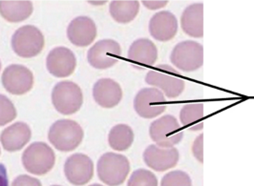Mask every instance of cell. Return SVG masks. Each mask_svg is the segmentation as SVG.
I'll use <instances>...</instances> for the list:
<instances>
[{"label": "cell", "instance_id": "836d02e7", "mask_svg": "<svg viewBox=\"0 0 254 186\" xmlns=\"http://www.w3.org/2000/svg\"><path fill=\"white\" fill-rule=\"evenodd\" d=\"M0 154H1V150H0Z\"/></svg>", "mask_w": 254, "mask_h": 186}, {"label": "cell", "instance_id": "f546056e", "mask_svg": "<svg viewBox=\"0 0 254 186\" xmlns=\"http://www.w3.org/2000/svg\"><path fill=\"white\" fill-rule=\"evenodd\" d=\"M141 3L143 4V6L149 10L156 11V10H160L165 8L167 5L168 1L167 0H143L141 1Z\"/></svg>", "mask_w": 254, "mask_h": 186}, {"label": "cell", "instance_id": "3957f363", "mask_svg": "<svg viewBox=\"0 0 254 186\" xmlns=\"http://www.w3.org/2000/svg\"><path fill=\"white\" fill-rule=\"evenodd\" d=\"M84 133L80 125L70 120L58 121L52 125L48 133L49 141L55 148L69 152L81 143Z\"/></svg>", "mask_w": 254, "mask_h": 186}, {"label": "cell", "instance_id": "4dcf8cb0", "mask_svg": "<svg viewBox=\"0 0 254 186\" xmlns=\"http://www.w3.org/2000/svg\"><path fill=\"white\" fill-rule=\"evenodd\" d=\"M0 186H9L7 169L1 163H0Z\"/></svg>", "mask_w": 254, "mask_h": 186}, {"label": "cell", "instance_id": "e0dca14e", "mask_svg": "<svg viewBox=\"0 0 254 186\" xmlns=\"http://www.w3.org/2000/svg\"><path fill=\"white\" fill-rule=\"evenodd\" d=\"M128 59L133 66L143 69L153 66L158 60V49L148 38L135 40L128 50Z\"/></svg>", "mask_w": 254, "mask_h": 186}, {"label": "cell", "instance_id": "f1b7e54d", "mask_svg": "<svg viewBox=\"0 0 254 186\" xmlns=\"http://www.w3.org/2000/svg\"><path fill=\"white\" fill-rule=\"evenodd\" d=\"M11 186H42L40 181L28 175H20L14 179Z\"/></svg>", "mask_w": 254, "mask_h": 186}, {"label": "cell", "instance_id": "484cf974", "mask_svg": "<svg viewBox=\"0 0 254 186\" xmlns=\"http://www.w3.org/2000/svg\"><path fill=\"white\" fill-rule=\"evenodd\" d=\"M160 186H192V180L187 172L173 170L165 174Z\"/></svg>", "mask_w": 254, "mask_h": 186}, {"label": "cell", "instance_id": "7402d4cb", "mask_svg": "<svg viewBox=\"0 0 254 186\" xmlns=\"http://www.w3.org/2000/svg\"><path fill=\"white\" fill-rule=\"evenodd\" d=\"M109 11L115 21L127 24L138 15L140 2L137 0H114L110 3Z\"/></svg>", "mask_w": 254, "mask_h": 186}, {"label": "cell", "instance_id": "8fae6325", "mask_svg": "<svg viewBox=\"0 0 254 186\" xmlns=\"http://www.w3.org/2000/svg\"><path fill=\"white\" fill-rule=\"evenodd\" d=\"M2 84L10 94L21 96L28 93L34 85L33 73L22 65L8 66L2 74Z\"/></svg>", "mask_w": 254, "mask_h": 186}, {"label": "cell", "instance_id": "52a82bcc", "mask_svg": "<svg viewBox=\"0 0 254 186\" xmlns=\"http://www.w3.org/2000/svg\"><path fill=\"white\" fill-rule=\"evenodd\" d=\"M52 102L56 110L65 115H73L78 111L83 103L80 87L72 81H62L54 87Z\"/></svg>", "mask_w": 254, "mask_h": 186}, {"label": "cell", "instance_id": "83f0119b", "mask_svg": "<svg viewBox=\"0 0 254 186\" xmlns=\"http://www.w3.org/2000/svg\"><path fill=\"white\" fill-rule=\"evenodd\" d=\"M192 154L200 163H203V134L201 133L192 144Z\"/></svg>", "mask_w": 254, "mask_h": 186}, {"label": "cell", "instance_id": "603a6c76", "mask_svg": "<svg viewBox=\"0 0 254 186\" xmlns=\"http://www.w3.org/2000/svg\"><path fill=\"white\" fill-rule=\"evenodd\" d=\"M204 108L203 103H189L183 106L179 119L182 125L190 131L203 130Z\"/></svg>", "mask_w": 254, "mask_h": 186}, {"label": "cell", "instance_id": "d6986e66", "mask_svg": "<svg viewBox=\"0 0 254 186\" xmlns=\"http://www.w3.org/2000/svg\"><path fill=\"white\" fill-rule=\"evenodd\" d=\"M32 131L25 123H15L3 130L0 141L3 148L9 152L19 151L30 141Z\"/></svg>", "mask_w": 254, "mask_h": 186}, {"label": "cell", "instance_id": "ac0fdd59", "mask_svg": "<svg viewBox=\"0 0 254 186\" xmlns=\"http://www.w3.org/2000/svg\"><path fill=\"white\" fill-rule=\"evenodd\" d=\"M93 97L95 101L103 108H114L123 99V89L113 79L102 78L94 85Z\"/></svg>", "mask_w": 254, "mask_h": 186}, {"label": "cell", "instance_id": "277c9868", "mask_svg": "<svg viewBox=\"0 0 254 186\" xmlns=\"http://www.w3.org/2000/svg\"><path fill=\"white\" fill-rule=\"evenodd\" d=\"M170 62L182 72H195L203 65V46L193 40L181 41L172 50Z\"/></svg>", "mask_w": 254, "mask_h": 186}, {"label": "cell", "instance_id": "cb8c5ba5", "mask_svg": "<svg viewBox=\"0 0 254 186\" xmlns=\"http://www.w3.org/2000/svg\"><path fill=\"white\" fill-rule=\"evenodd\" d=\"M134 141V132L127 124H118L110 130L108 135V142L112 149L119 152L127 151Z\"/></svg>", "mask_w": 254, "mask_h": 186}, {"label": "cell", "instance_id": "30bf717a", "mask_svg": "<svg viewBox=\"0 0 254 186\" xmlns=\"http://www.w3.org/2000/svg\"><path fill=\"white\" fill-rule=\"evenodd\" d=\"M122 56L121 45L113 39H102L97 42L87 54L91 66L104 70L114 66Z\"/></svg>", "mask_w": 254, "mask_h": 186}, {"label": "cell", "instance_id": "1f68e13d", "mask_svg": "<svg viewBox=\"0 0 254 186\" xmlns=\"http://www.w3.org/2000/svg\"><path fill=\"white\" fill-rule=\"evenodd\" d=\"M101 186V185H93V186Z\"/></svg>", "mask_w": 254, "mask_h": 186}, {"label": "cell", "instance_id": "6da1fadb", "mask_svg": "<svg viewBox=\"0 0 254 186\" xmlns=\"http://www.w3.org/2000/svg\"><path fill=\"white\" fill-rule=\"evenodd\" d=\"M145 82L162 91L165 98L170 99H177L186 88L185 80L178 71L167 64H160L150 70L145 75Z\"/></svg>", "mask_w": 254, "mask_h": 186}, {"label": "cell", "instance_id": "7c38bea8", "mask_svg": "<svg viewBox=\"0 0 254 186\" xmlns=\"http://www.w3.org/2000/svg\"><path fill=\"white\" fill-rule=\"evenodd\" d=\"M67 181L76 186L87 185L94 175V163L88 156L77 153L70 156L64 164Z\"/></svg>", "mask_w": 254, "mask_h": 186}, {"label": "cell", "instance_id": "d4e9b609", "mask_svg": "<svg viewBox=\"0 0 254 186\" xmlns=\"http://www.w3.org/2000/svg\"><path fill=\"white\" fill-rule=\"evenodd\" d=\"M127 186H159V182L152 171L140 168L130 176Z\"/></svg>", "mask_w": 254, "mask_h": 186}, {"label": "cell", "instance_id": "8992f818", "mask_svg": "<svg viewBox=\"0 0 254 186\" xmlns=\"http://www.w3.org/2000/svg\"><path fill=\"white\" fill-rule=\"evenodd\" d=\"M56 162L53 149L44 142H34L28 146L22 155V163L29 173L45 175L50 172Z\"/></svg>", "mask_w": 254, "mask_h": 186}, {"label": "cell", "instance_id": "44dd1931", "mask_svg": "<svg viewBox=\"0 0 254 186\" xmlns=\"http://www.w3.org/2000/svg\"><path fill=\"white\" fill-rule=\"evenodd\" d=\"M34 7L31 1H0V14L9 22H20L27 19L33 12Z\"/></svg>", "mask_w": 254, "mask_h": 186}, {"label": "cell", "instance_id": "9c48e42d", "mask_svg": "<svg viewBox=\"0 0 254 186\" xmlns=\"http://www.w3.org/2000/svg\"><path fill=\"white\" fill-rule=\"evenodd\" d=\"M166 98L157 88L147 87L140 90L134 99V109L142 119L151 120L166 110Z\"/></svg>", "mask_w": 254, "mask_h": 186}, {"label": "cell", "instance_id": "4fadbf2b", "mask_svg": "<svg viewBox=\"0 0 254 186\" xmlns=\"http://www.w3.org/2000/svg\"><path fill=\"white\" fill-rule=\"evenodd\" d=\"M142 157L144 163L157 172H164L174 168L180 160L178 149L161 147L155 143L145 148Z\"/></svg>", "mask_w": 254, "mask_h": 186}, {"label": "cell", "instance_id": "4316f807", "mask_svg": "<svg viewBox=\"0 0 254 186\" xmlns=\"http://www.w3.org/2000/svg\"><path fill=\"white\" fill-rule=\"evenodd\" d=\"M16 118V110L13 102L7 97L0 95V126L10 124Z\"/></svg>", "mask_w": 254, "mask_h": 186}, {"label": "cell", "instance_id": "5bb4252c", "mask_svg": "<svg viewBox=\"0 0 254 186\" xmlns=\"http://www.w3.org/2000/svg\"><path fill=\"white\" fill-rule=\"evenodd\" d=\"M178 19L169 11L156 12L150 18L148 25L150 36L160 42H167L173 39L178 33Z\"/></svg>", "mask_w": 254, "mask_h": 186}, {"label": "cell", "instance_id": "5b68a950", "mask_svg": "<svg viewBox=\"0 0 254 186\" xmlns=\"http://www.w3.org/2000/svg\"><path fill=\"white\" fill-rule=\"evenodd\" d=\"M149 136L155 144L170 148L175 147L184 138V131L173 115H165L155 120L149 127Z\"/></svg>", "mask_w": 254, "mask_h": 186}, {"label": "cell", "instance_id": "ba28073f", "mask_svg": "<svg viewBox=\"0 0 254 186\" xmlns=\"http://www.w3.org/2000/svg\"><path fill=\"white\" fill-rule=\"evenodd\" d=\"M44 37L40 30L32 25L17 29L12 37V48L20 58L37 57L44 47Z\"/></svg>", "mask_w": 254, "mask_h": 186}, {"label": "cell", "instance_id": "ffe728a7", "mask_svg": "<svg viewBox=\"0 0 254 186\" xmlns=\"http://www.w3.org/2000/svg\"><path fill=\"white\" fill-rule=\"evenodd\" d=\"M181 27L189 37H203V3H193L184 10L181 15Z\"/></svg>", "mask_w": 254, "mask_h": 186}, {"label": "cell", "instance_id": "2e32d148", "mask_svg": "<svg viewBox=\"0 0 254 186\" xmlns=\"http://www.w3.org/2000/svg\"><path fill=\"white\" fill-rule=\"evenodd\" d=\"M67 37L77 47L89 46L97 37V26L90 17L78 16L68 26Z\"/></svg>", "mask_w": 254, "mask_h": 186}, {"label": "cell", "instance_id": "9a60e30c", "mask_svg": "<svg viewBox=\"0 0 254 186\" xmlns=\"http://www.w3.org/2000/svg\"><path fill=\"white\" fill-rule=\"evenodd\" d=\"M46 66L50 74L56 77H67L74 73L76 67V56L66 47H57L49 53Z\"/></svg>", "mask_w": 254, "mask_h": 186}, {"label": "cell", "instance_id": "d6a6232c", "mask_svg": "<svg viewBox=\"0 0 254 186\" xmlns=\"http://www.w3.org/2000/svg\"><path fill=\"white\" fill-rule=\"evenodd\" d=\"M0 70H1V62H0Z\"/></svg>", "mask_w": 254, "mask_h": 186}, {"label": "cell", "instance_id": "7a4b0ae2", "mask_svg": "<svg viewBox=\"0 0 254 186\" xmlns=\"http://www.w3.org/2000/svg\"><path fill=\"white\" fill-rule=\"evenodd\" d=\"M97 172L99 179L104 185L122 186L130 172V162L126 156L109 152L100 158Z\"/></svg>", "mask_w": 254, "mask_h": 186}]
</instances>
